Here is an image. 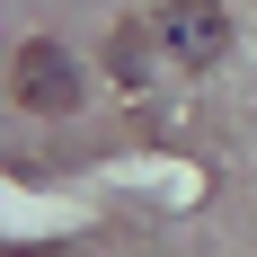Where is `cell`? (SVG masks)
Instances as JSON below:
<instances>
[{"mask_svg": "<svg viewBox=\"0 0 257 257\" xmlns=\"http://www.w3.org/2000/svg\"><path fill=\"white\" fill-rule=\"evenodd\" d=\"M151 18H160V45H169L178 71H213L231 53V9L222 0H160Z\"/></svg>", "mask_w": 257, "mask_h": 257, "instance_id": "1", "label": "cell"}, {"mask_svg": "<svg viewBox=\"0 0 257 257\" xmlns=\"http://www.w3.org/2000/svg\"><path fill=\"white\" fill-rule=\"evenodd\" d=\"M9 89H18V106H36V115H71V106H80V62H71V45L27 36L18 62H9Z\"/></svg>", "mask_w": 257, "mask_h": 257, "instance_id": "2", "label": "cell"}, {"mask_svg": "<svg viewBox=\"0 0 257 257\" xmlns=\"http://www.w3.org/2000/svg\"><path fill=\"white\" fill-rule=\"evenodd\" d=\"M151 53H169V45H160V18H151V27H115V36H106V62H115L124 89L151 80Z\"/></svg>", "mask_w": 257, "mask_h": 257, "instance_id": "3", "label": "cell"}, {"mask_svg": "<svg viewBox=\"0 0 257 257\" xmlns=\"http://www.w3.org/2000/svg\"><path fill=\"white\" fill-rule=\"evenodd\" d=\"M9 257H62V248H9Z\"/></svg>", "mask_w": 257, "mask_h": 257, "instance_id": "4", "label": "cell"}]
</instances>
